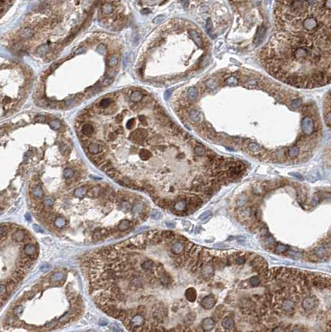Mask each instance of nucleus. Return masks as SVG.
Segmentation results:
<instances>
[{"mask_svg": "<svg viewBox=\"0 0 331 332\" xmlns=\"http://www.w3.org/2000/svg\"><path fill=\"white\" fill-rule=\"evenodd\" d=\"M330 32L275 34L261 53V61L273 77L302 88L330 81Z\"/></svg>", "mask_w": 331, "mask_h": 332, "instance_id": "1", "label": "nucleus"}, {"mask_svg": "<svg viewBox=\"0 0 331 332\" xmlns=\"http://www.w3.org/2000/svg\"><path fill=\"white\" fill-rule=\"evenodd\" d=\"M22 252H23L25 256L30 258L32 260H35L37 258V255H38L37 254L38 253V249H37V246L31 243L25 244V246L23 247V249H22Z\"/></svg>", "mask_w": 331, "mask_h": 332, "instance_id": "2", "label": "nucleus"}, {"mask_svg": "<svg viewBox=\"0 0 331 332\" xmlns=\"http://www.w3.org/2000/svg\"><path fill=\"white\" fill-rule=\"evenodd\" d=\"M317 305V299L315 296H308L303 299L301 302V306L305 311H309L313 310Z\"/></svg>", "mask_w": 331, "mask_h": 332, "instance_id": "3", "label": "nucleus"}, {"mask_svg": "<svg viewBox=\"0 0 331 332\" xmlns=\"http://www.w3.org/2000/svg\"><path fill=\"white\" fill-rule=\"evenodd\" d=\"M216 327V322L212 317H207L202 320L200 329L203 332H210Z\"/></svg>", "mask_w": 331, "mask_h": 332, "instance_id": "4", "label": "nucleus"}, {"mask_svg": "<svg viewBox=\"0 0 331 332\" xmlns=\"http://www.w3.org/2000/svg\"><path fill=\"white\" fill-rule=\"evenodd\" d=\"M301 128L305 135H311L314 131V123H313L312 119L309 117L304 118L301 122Z\"/></svg>", "mask_w": 331, "mask_h": 332, "instance_id": "5", "label": "nucleus"}, {"mask_svg": "<svg viewBox=\"0 0 331 332\" xmlns=\"http://www.w3.org/2000/svg\"><path fill=\"white\" fill-rule=\"evenodd\" d=\"M216 305V299L213 295L206 296L205 297L202 299L201 306L206 310H211Z\"/></svg>", "mask_w": 331, "mask_h": 332, "instance_id": "6", "label": "nucleus"}, {"mask_svg": "<svg viewBox=\"0 0 331 332\" xmlns=\"http://www.w3.org/2000/svg\"><path fill=\"white\" fill-rule=\"evenodd\" d=\"M214 274V268L213 266L209 263L204 264L202 267L201 275L202 277L204 278L205 280L210 279L211 277L213 276Z\"/></svg>", "mask_w": 331, "mask_h": 332, "instance_id": "7", "label": "nucleus"}, {"mask_svg": "<svg viewBox=\"0 0 331 332\" xmlns=\"http://www.w3.org/2000/svg\"><path fill=\"white\" fill-rule=\"evenodd\" d=\"M185 249V245L182 242H176L171 246V252L175 255L182 254Z\"/></svg>", "mask_w": 331, "mask_h": 332, "instance_id": "8", "label": "nucleus"}, {"mask_svg": "<svg viewBox=\"0 0 331 332\" xmlns=\"http://www.w3.org/2000/svg\"><path fill=\"white\" fill-rule=\"evenodd\" d=\"M187 208H188V203H187L185 199L177 200L176 202L173 203V209L176 212H184V211H186Z\"/></svg>", "mask_w": 331, "mask_h": 332, "instance_id": "9", "label": "nucleus"}, {"mask_svg": "<svg viewBox=\"0 0 331 332\" xmlns=\"http://www.w3.org/2000/svg\"><path fill=\"white\" fill-rule=\"evenodd\" d=\"M185 297L189 302H194L197 299V292L194 288L189 287L185 291Z\"/></svg>", "mask_w": 331, "mask_h": 332, "instance_id": "10", "label": "nucleus"}, {"mask_svg": "<svg viewBox=\"0 0 331 332\" xmlns=\"http://www.w3.org/2000/svg\"><path fill=\"white\" fill-rule=\"evenodd\" d=\"M265 33H266V28L264 27H261V28H258V32H257L256 37H255V41H254L255 44L257 45V44H260L261 43V41L264 39V37H265Z\"/></svg>", "mask_w": 331, "mask_h": 332, "instance_id": "11", "label": "nucleus"}, {"mask_svg": "<svg viewBox=\"0 0 331 332\" xmlns=\"http://www.w3.org/2000/svg\"><path fill=\"white\" fill-rule=\"evenodd\" d=\"M31 194L34 199H38L43 198V190L40 186H35V187L32 188Z\"/></svg>", "mask_w": 331, "mask_h": 332, "instance_id": "12", "label": "nucleus"}, {"mask_svg": "<svg viewBox=\"0 0 331 332\" xmlns=\"http://www.w3.org/2000/svg\"><path fill=\"white\" fill-rule=\"evenodd\" d=\"M25 236H26V234H25L24 231L19 229L12 234V239L16 242H22V241H24Z\"/></svg>", "mask_w": 331, "mask_h": 332, "instance_id": "13", "label": "nucleus"}, {"mask_svg": "<svg viewBox=\"0 0 331 332\" xmlns=\"http://www.w3.org/2000/svg\"><path fill=\"white\" fill-rule=\"evenodd\" d=\"M64 278H65L64 273L62 272V271H57V272H55L50 277V281L52 282H62V280H64Z\"/></svg>", "mask_w": 331, "mask_h": 332, "instance_id": "14", "label": "nucleus"}, {"mask_svg": "<svg viewBox=\"0 0 331 332\" xmlns=\"http://www.w3.org/2000/svg\"><path fill=\"white\" fill-rule=\"evenodd\" d=\"M314 255L316 256V258H318V259L325 258V257H326V255H327L326 247H318V248L316 249V251Z\"/></svg>", "mask_w": 331, "mask_h": 332, "instance_id": "15", "label": "nucleus"}, {"mask_svg": "<svg viewBox=\"0 0 331 332\" xmlns=\"http://www.w3.org/2000/svg\"><path fill=\"white\" fill-rule=\"evenodd\" d=\"M140 268H142L145 271H149L154 268V261L152 260H145L143 261L140 264Z\"/></svg>", "mask_w": 331, "mask_h": 332, "instance_id": "16", "label": "nucleus"}, {"mask_svg": "<svg viewBox=\"0 0 331 332\" xmlns=\"http://www.w3.org/2000/svg\"><path fill=\"white\" fill-rule=\"evenodd\" d=\"M198 95V91L195 86H191V87H189V89L188 90V97H189V100L193 101V100H195V99L197 98Z\"/></svg>", "mask_w": 331, "mask_h": 332, "instance_id": "17", "label": "nucleus"}, {"mask_svg": "<svg viewBox=\"0 0 331 332\" xmlns=\"http://www.w3.org/2000/svg\"><path fill=\"white\" fill-rule=\"evenodd\" d=\"M130 228V222L129 220H122L117 226V228L119 231H126Z\"/></svg>", "mask_w": 331, "mask_h": 332, "instance_id": "18", "label": "nucleus"}, {"mask_svg": "<svg viewBox=\"0 0 331 332\" xmlns=\"http://www.w3.org/2000/svg\"><path fill=\"white\" fill-rule=\"evenodd\" d=\"M191 36L193 37V40L194 41V43L199 47L203 46V40L199 36V34L196 31H191Z\"/></svg>", "mask_w": 331, "mask_h": 332, "instance_id": "19", "label": "nucleus"}, {"mask_svg": "<svg viewBox=\"0 0 331 332\" xmlns=\"http://www.w3.org/2000/svg\"><path fill=\"white\" fill-rule=\"evenodd\" d=\"M54 224H55V226H56V228H63V227L67 224V221H66V219L63 218V217L59 216V217H57V218L55 219V221H54Z\"/></svg>", "mask_w": 331, "mask_h": 332, "instance_id": "20", "label": "nucleus"}, {"mask_svg": "<svg viewBox=\"0 0 331 332\" xmlns=\"http://www.w3.org/2000/svg\"><path fill=\"white\" fill-rule=\"evenodd\" d=\"M152 156L151 153L148 150H145V149H142L141 150L139 151V157L140 159L143 160H148L150 157Z\"/></svg>", "mask_w": 331, "mask_h": 332, "instance_id": "21", "label": "nucleus"}, {"mask_svg": "<svg viewBox=\"0 0 331 332\" xmlns=\"http://www.w3.org/2000/svg\"><path fill=\"white\" fill-rule=\"evenodd\" d=\"M143 210H144V205H143L142 203H136V204H135V205L131 209V211H132V213H135V214H140V213L143 212Z\"/></svg>", "mask_w": 331, "mask_h": 332, "instance_id": "22", "label": "nucleus"}, {"mask_svg": "<svg viewBox=\"0 0 331 332\" xmlns=\"http://www.w3.org/2000/svg\"><path fill=\"white\" fill-rule=\"evenodd\" d=\"M161 234H162L164 239L169 240V241L173 240L174 238V237H175L174 233L171 232V231H164V232H161Z\"/></svg>", "mask_w": 331, "mask_h": 332, "instance_id": "23", "label": "nucleus"}, {"mask_svg": "<svg viewBox=\"0 0 331 332\" xmlns=\"http://www.w3.org/2000/svg\"><path fill=\"white\" fill-rule=\"evenodd\" d=\"M248 149H249V150H251L253 153H259L262 148L259 145L256 144V143H250L248 145Z\"/></svg>", "mask_w": 331, "mask_h": 332, "instance_id": "24", "label": "nucleus"}, {"mask_svg": "<svg viewBox=\"0 0 331 332\" xmlns=\"http://www.w3.org/2000/svg\"><path fill=\"white\" fill-rule=\"evenodd\" d=\"M299 151H300V150H299V148L297 147V146H292V147L289 148V150H288V154L291 158H295V157H296L299 154Z\"/></svg>", "mask_w": 331, "mask_h": 332, "instance_id": "25", "label": "nucleus"}, {"mask_svg": "<svg viewBox=\"0 0 331 332\" xmlns=\"http://www.w3.org/2000/svg\"><path fill=\"white\" fill-rule=\"evenodd\" d=\"M75 194H76L77 197L81 199V198H83L87 194V188L84 187L78 188H77L75 190Z\"/></svg>", "mask_w": 331, "mask_h": 332, "instance_id": "26", "label": "nucleus"}, {"mask_svg": "<svg viewBox=\"0 0 331 332\" xmlns=\"http://www.w3.org/2000/svg\"><path fill=\"white\" fill-rule=\"evenodd\" d=\"M275 252H278V253H285V252H287L289 247H288L287 246L284 245V244L279 243V244H277V245L275 247Z\"/></svg>", "mask_w": 331, "mask_h": 332, "instance_id": "27", "label": "nucleus"}, {"mask_svg": "<svg viewBox=\"0 0 331 332\" xmlns=\"http://www.w3.org/2000/svg\"><path fill=\"white\" fill-rule=\"evenodd\" d=\"M189 116H190V119H191L193 122H197L198 120H199V118H200V113H199V111H196V110H193V111L190 112Z\"/></svg>", "mask_w": 331, "mask_h": 332, "instance_id": "28", "label": "nucleus"}, {"mask_svg": "<svg viewBox=\"0 0 331 332\" xmlns=\"http://www.w3.org/2000/svg\"><path fill=\"white\" fill-rule=\"evenodd\" d=\"M206 152V150H205L204 147H203L202 145H198L194 148V153L197 155H199V156H203V154H205Z\"/></svg>", "mask_w": 331, "mask_h": 332, "instance_id": "29", "label": "nucleus"}, {"mask_svg": "<svg viewBox=\"0 0 331 332\" xmlns=\"http://www.w3.org/2000/svg\"><path fill=\"white\" fill-rule=\"evenodd\" d=\"M54 203V199L51 196H48V197L44 198L43 199V204L44 206L48 208V207L53 206V204Z\"/></svg>", "mask_w": 331, "mask_h": 332, "instance_id": "30", "label": "nucleus"}, {"mask_svg": "<svg viewBox=\"0 0 331 332\" xmlns=\"http://www.w3.org/2000/svg\"><path fill=\"white\" fill-rule=\"evenodd\" d=\"M63 175H64L65 178L69 179V178H71L73 177V175H74V172H73V170L71 169H66L65 170H64V172H63Z\"/></svg>", "mask_w": 331, "mask_h": 332, "instance_id": "31", "label": "nucleus"}, {"mask_svg": "<svg viewBox=\"0 0 331 332\" xmlns=\"http://www.w3.org/2000/svg\"><path fill=\"white\" fill-rule=\"evenodd\" d=\"M260 282H261L260 278H259L258 277H252L251 279H250V283H251V285L253 286V287H256V286H259Z\"/></svg>", "mask_w": 331, "mask_h": 332, "instance_id": "32", "label": "nucleus"}, {"mask_svg": "<svg viewBox=\"0 0 331 332\" xmlns=\"http://www.w3.org/2000/svg\"><path fill=\"white\" fill-rule=\"evenodd\" d=\"M151 218L155 219V220H158V219L162 218V214L158 210H153L151 212Z\"/></svg>", "mask_w": 331, "mask_h": 332, "instance_id": "33", "label": "nucleus"}, {"mask_svg": "<svg viewBox=\"0 0 331 332\" xmlns=\"http://www.w3.org/2000/svg\"><path fill=\"white\" fill-rule=\"evenodd\" d=\"M301 105V101L299 100V99H296V100H294L293 102H291V107L293 109H297L299 108Z\"/></svg>", "mask_w": 331, "mask_h": 332, "instance_id": "34", "label": "nucleus"}, {"mask_svg": "<svg viewBox=\"0 0 331 332\" xmlns=\"http://www.w3.org/2000/svg\"><path fill=\"white\" fill-rule=\"evenodd\" d=\"M237 82H238V81L234 77H229L228 79L226 81V83L228 84V85H235V84H237Z\"/></svg>", "mask_w": 331, "mask_h": 332, "instance_id": "35", "label": "nucleus"}, {"mask_svg": "<svg viewBox=\"0 0 331 332\" xmlns=\"http://www.w3.org/2000/svg\"><path fill=\"white\" fill-rule=\"evenodd\" d=\"M235 261L236 263L238 265L244 264L245 262H246V258H245L244 256H239L238 258H237L235 259Z\"/></svg>", "mask_w": 331, "mask_h": 332, "instance_id": "36", "label": "nucleus"}, {"mask_svg": "<svg viewBox=\"0 0 331 332\" xmlns=\"http://www.w3.org/2000/svg\"><path fill=\"white\" fill-rule=\"evenodd\" d=\"M8 292V289H7V286L4 285V284H0V296H4Z\"/></svg>", "mask_w": 331, "mask_h": 332, "instance_id": "37", "label": "nucleus"}, {"mask_svg": "<svg viewBox=\"0 0 331 332\" xmlns=\"http://www.w3.org/2000/svg\"><path fill=\"white\" fill-rule=\"evenodd\" d=\"M211 214H212V212H211V211H206V212L203 213L201 215L199 216V219H201V220H204V219H206V218H208V217H210Z\"/></svg>", "mask_w": 331, "mask_h": 332, "instance_id": "38", "label": "nucleus"}, {"mask_svg": "<svg viewBox=\"0 0 331 332\" xmlns=\"http://www.w3.org/2000/svg\"><path fill=\"white\" fill-rule=\"evenodd\" d=\"M331 118H330V111H329L327 114L325 115V124L329 127L330 126Z\"/></svg>", "mask_w": 331, "mask_h": 332, "instance_id": "39", "label": "nucleus"}, {"mask_svg": "<svg viewBox=\"0 0 331 332\" xmlns=\"http://www.w3.org/2000/svg\"><path fill=\"white\" fill-rule=\"evenodd\" d=\"M32 228H33V229H34L36 232H37V233H43L44 231L42 229V228L39 227V226H37V225L34 224L33 226H32Z\"/></svg>", "mask_w": 331, "mask_h": 332, "instance_id": "40", "label": "nucleus"}, {"mask_svg": "<svg viewBox=\"0 0 331 332\" xmlns=\"http://www.w3.org/2000/svg\"><path fill=\"white\" fill-rule=\"evenodd\" d=\"M212 26H213V24H212V22H211V20L209 19V20L207 21V26H206V29H207V31L208 32V33H210V29L212 28Z\"/></svg>", "mask_w": 331, "mask_h": 332, "instance_id": "41", "label": "nucleus"}, {"mask_svg": "<svg viewBox=\"0 0 331 332\" xmlns=\"http://www.w3.org/2000/svg\"><path fill=\"white\" fill-rule=\"evenodd\" d=\"M164 16H159V17H157V18H155V20H154V22H155V23H158V22H161L162 20H164Z\"/></svg>", "mask_w": 331, "mask_h": 332, "instance_id": "42", "label": "nucleus"}, {"mask_svg": "<svg viewBox=\"0 0 331 332\" xmlns=\"http://www.w3.org/2000/svg\"><path fill=\"white\" fill-rule=\"evenodd\" d=\"M171 92H172V90H168L167 92H165V95H164V97H165V99L166 100H168V99L169 98V96H170L171 95Z\"/></svg>", "mask_w": 331, "mask_h": 332, "instance_id": "43", "label": "nucleus"}, {"mask_svg": "<svg viewBox=\"0 0 331 332\" xmlns=\"http://www.w3.org/2000/svg\"><path fill=\"white\" fill-rule=\"evenodd\" d=\"M291 175L295 176V177H296V178H300V179H303V177H302L301 175H298V174H295V173H293V174H291Z\"/></svg>", "mask_w": 331, "mask_h": 332, "instance_id": "44", "label": "nucleus"}, {"mask_svg": "<svg viewBox=\"0 0 331 332\" xmlns=\"http://www.w3.org/2000/svg\"><path fill=\"white\" fill-rule=\"evenodd\" d=\"M25 218H26V219H27L28 221H31V219H32L31 214H29V213H27V214L25 215Z\"/></svg>", "mask_w": 331, "mask_h": 332, "instance_id": "45", "label": "nucleus"}, {"mask_svg": "<svg viewBox=\"0 0 331 332\" xmlns=\"http://www.w3.org/2000/svg\"><path fill=\"white\" fill-rule=\"evenodd\" d=\"M48 266H46V265H44V266H43L42 268H41V270L42 271H44V270H46V269H48V268H47Z\"/></svg>", "mask_w": 331, "mask_h": 332, "instance_id": "46", "label": "nucleus"}]
</instances>
